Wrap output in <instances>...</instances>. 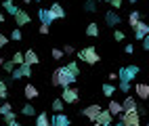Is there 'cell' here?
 I'll use <instances>...</instances> for the list:
<instances>
[{"instance_id":"49","label":"cell","mask_w":149,"mask_h":126,"mask_svg":"<svg viewBox=\"0 0 149 126\" xmlns=\"http://www.w3.org/2000/svg\"><path fill=\"white\" fill-rule=\"evenodd\" d=\"M36 2H42V0H36Z\"/></svg>"},{"instance_id":"10","label":"cell","mask_w":149,"mask_h":126,"mask_svg":"<svg viewBox=\"0 0 149 126\" xmlns=\"http://www.w3.org/2000/svg\"><path fill=\"white\" fill-rule=\"evenodd\" d=\"M134 93L139 99H149V84H145V82L134 84Z\"/></svg>"},{"instance_id":"39","label":"cell","mask_w":149,"mask_h":126,"mask_svg":"<svg viewBox=\"0 0 149 126\" xmlns=\"http://www.w3.org/2000/svg\"><path fill=\"white\" fill-rule=\"evenodd\" d=\"M8 44V36H4V34H0V48H4Z\"/></svg>"},{"instance_id":"34","label":"cell","mask_w":149,"mask_h":126,"mask_svg":"<svg viewBox=\"0 0 149 126\" xmlns=\"http://www.w3.org/2000/svg\"><path fill=\"white\" fill-rule=\"evenodd\" d=\"M8 111H13V107H11V103H2V105H0V116H4V113H8Z\"/></svg>"},{"instance_id":"44","label":"cell","mask_w":149,"mask_h":126,"mask_svg":"<svg viewBox=\"0 0 149 126\" xmlns=\"http://www.w3.org/2000/svg\"><path fill=\"white\" fill-rule=\"evenodd\" d=\"M4 19H6V17H4V13L0 11V23H4Z\"/></svg>"},{"instance_id":"50","label":"cell","mask_w":149,"mask_h":126,"mask_svg":"<svg viewBox=\"0 0 149 126\" xmlns=\"http://www.w3.org/2000/svg\"><path fill=\"white\" fill-rule=\"evenodd\" d=\"M147 120H149V118H147Z\"/></svg>"},{"instance_id":"42","label":"cell","mask_w":149,"mask_h":126,"mask_svg":"<svg viewBox=\"0 0 149 126\" xmlns=\"http://www.w3.org/2000/svg\"><path fill=\"white\" fill-rule=\"evenodd\" d=\"M107 78H109V80H111V82H113V80H120V76H118L116 72H111V74H109V76H107Z\"/></svg>"},{"instance_id":"4","label":"cell","mask_w":149,"mask_h":126,"mask_svg":"<svg viewBox=\"0 0 149 126\" xmlns=\"http://www.w3.org/2000/svg\"><path fill=\"white\" fill-rule=\"evenodd\" d=\"M136 74H139V65H124V67L118 70V76H120V80H124V82L134 80Z\"/></svg>"},{"instance_id":"16","label":"cell","mask_w":149,"mask_h":126,"mask_svg":"<svg viewBox=\"0 0 149 126\" xmlns=\"http://www.w3.org/2000/svg\"><path fill=\"white\" fill-rule=\"evenodd\" d=\"M2 8H4V11H6L8 15H13V17H15V13L19 11V8H17V4L13 2V0H4V2H2Z\"/></svg>"},{"instance_id":"5","label":"cell","mask_w":149,"mask_h":126,"mask_svg":"<svg viewBox=\"0 0 149 126\" xmlns=\"http://www.w3.org/2000/svg\"><path fill=\"white\" fill-rule=\"evenodd\" d=\"M78 97H80L78 88H74L72 84H69V86H63V90H61V99H63L65 103H78Z\"/></svg>"},{"instance_id":"41","label":"cell","mask_w":149,"mask_h":126,"mask_svg":"<svg viewBox=\"0 0 149 126\" xmlns=\"http://www.w3.org/2000/svg\"><path fill=\"white\" fill-rule=\"evenodd\" d=\"M109 4H111L113 8H120V6H122V0H111V2H109Z\"/></svg>"},{"instance_id":"21","label":"cell","mask_w":149,"mask_h":126,"mask_svg":"<svg viewBox=\"0 0 149 126\" xmlns=\"http://www.w3.org/2000/svg\"><path fill=\"white\" fill-rule=\"evenodd\" d=\"M2 122H4V124H8V126H19V124H17V116H15L13 111L4 113V116H2Z\"/></svg>"},{"instance_id":"37","label":"cell","mask_w":149,"mask_h":126,"mask_svg":"<svg viewBox=\"0 0 149 126\" xmlns=\"http://www.w3.org/2000/svg\"><path fill=\"white\" fill-rule=\"evenodd\" d=\"M120 90H122V93H128V90H130V82L120 80Z\"/></svg>"},{"instance_id":"38","label":"cell","mask_w":149,"mask_h":126,"mask_svg":"<svg viewBox=\"0 0 149 126\" xmlns=\"http://www.w3.org/2000/svg\"><path fill=\"white\" fill-rule=\"evenodd\" d=\"M48 30H51V25H46V23H40V30H38V32H40L42 36H46V34H48Z\"/></svg>"},{"instance_id":"46","label":"cell","mask_w":149,"mask_h":126,"mask_svg":"<svg viewBox=\"0 0 149 126\" xmlns=\"http://www.w3.org/2000/svg\"><path fill=\"white\" fill-rule=\"evenodd\" d=\"M23 2H25V4H29V2H32V0H23Z\"/></svg>"},{"instance_id":"13","label":"cell","mask_w":149,"mask_h":126,"mask_svg":"<svg viewBox=\"0 0 149 126\" xmlns=\"http://www.w3.org/2000/svg\"><path fill=\"white\" fill-rule=\"evenodd\" d=\"M120 21H122V19H120V15H118L116 11H107V13H105V23H107V25L116 27V25H120Z\"/></svg>"},{"instance_id":"2","label":"cell","mask_w":149,"mask_h":126,"mask_svg":"<svg viewBox=\"0 0 149 126\" xmlns=\"http://www.w3.org/2000/svg\"><path fill=\"white\" fill-rule=\"evenodd\" d=\"M120 124L122 126H139L141 124V111L139 109H126L120 113Z\"/></svg>"},{"instance_id":"19","label":"cell","mask_w":149,"mask_h":126,"mask_svg":"<svg viewBox=\"0 0 149 126\" xmlns=\"http://www.w3.org/2000/svg\"><path fill=\"white\" fill-rule=\"evenodd\" d=\"M23 95L27 97V99H36L38 97V88L34 84H25V88H23Z\"/></svg>"},{"instance_id":"25","label":"cell","mask_w":149,"mask_h":126,"mask_svg":"<svg viewBox=\"0 0 149 126\" xmlns=\"http://www.w3.org/2000/svg\"><path fill=\"white\" fill-rule=\"evenodd\" d=\"M51 107H53L55 111H63V107H65V101L61 99V97H59V99H55V101L51 103Z\"/></svg>"},{"instance_id":"9","label":"cell","mask_w":149,"mask_h":126,"mask_svg":"<svg viewBox=\"0 0 149 126\" xmlns=\"http://www.w3.org/2000/svg\"><path fill=\"white\" fill-rule=\"evenodd\" d=\"M111 120H113V113L109 111V109H101V113H99V118H97L95 122L101 124V126H109V124H111Z\"/></svg>"},{"instance_id":"26","label":"cell","mask_w":149,"mask_h":126,"mask_svg":"<svg viewBox=\"0 0 149 126\" xmlns=\"http://www.w3.org/2000/svg\"><path fill=\"white\" fill-rule=\"evenodd\" d=\"M48 113H38V118H36V124L38 126H48Z\"/></svg>"},{"instance_id":"47","label":"cell","mask_w":149,"mask_h":126,"mask_svg":"<svg viewBox=\"0 0 149 126\" xmlns=\"http://www.w3.org/2000/svg\"><path fill=\"white\" fill-rule=\"evenodd\" d=\"M130 2H139V0H130Z\"/></svg>"},{"instance_id":"6","label":"cell","mask_w":149,"mask_h":126,"mask_svg":"<svg viewBox=\"0 0 149 126\" xmlns=\"http://www.w3.org/2000/svg\"><path fill=\"white\" fill-rule=\"evenodd\" d=\"M27 76H32V65H27V63L17 65L15 70L11 72V78L13 80H21V78H27Z\"/></svg>"},{"instance_id":"3","label":"cell","mask_w":149,"mask_h":126,"mask_svg":"<svg viewBox=\"0 0 149 126\" xmlns=\"http://www.w3.org/2000/svg\"><path fill=\"white\" fill-rule=\"evenodd\" d=\"M76 57H78V59H82L84 63H88V65H95V63H99V59H101L95 46H86V48H82V51H78Z\"/></svg>"},{"instance_id":"18","label":"cell","mask_w":149,"mask_h":126,"mask_svg":"<svg viewBox=\"0 0 149 126\" xmlns=\"http://www.w3.org/2000/svg\"><path fill=\"white\" fill-rule=\"evenodd\" d=\"M38 61H40V59H38L36 51H32V48H29V51H25V63H27V65H36Z\"/></svg>"},{"instance_id":"40","label":"cell","mask_w":149,"mask_h":126,"mask_svg":"<svg viewBox=\"0 0 149 126\" xmlns=\"http://www.w3.org/2000/svg\"><path fill=\"white\" fill-rule=\"evenodd\" d=\"M143 48H145V51H149V34L143 38Z\"/></svg>"},{"instance_id":"45","label":"cell","mask_w":149,"mask_h":126,"mask_svg":"<svg viewBox=\"0 0 149 126\" xmlns=\"http://www.w3.org/2000/svg\"><path fill=\"white\" fill-rule=\"evenodd\" d=\"M2 63H4V57H0V65H2Z\"/></svg>"},{"instance_id":"14","label":"cell","mask_w":149,"mask_h":126,"mask_svg":"<svg viewBox=\"0 0 149 126\" xmlns=\"http://www.w3.org/2000/svg\"><path fill=\"white\" fill-rule=\"evenodd\" d=\"M51 124H55V126H67L69 124V118L63 116L61 111H55V116L51 118Z\"/></svg>"},{"instance_id":"48","label":"cell","mask_w":149,"mask_h":126,"mask_svg":"<svg viewBox=\"0 0 149 126\" xmlns=\"http://www.w3.org/2000/svg\"><path fill=\"white\" fill-rule=\"evenodd\" d=\"M0 122H2V116H0Z\"/></svg>"},{"instance_id":"20","label":"cell","mask_w":149,"mask_h":126,"mask_svg":"<svg viewBox=\"0 0 149 126\" xmlns=\"http://www.w3.org/2000/svg\"><path fill=\"white\" fill-rule=\"evenodd\" d=\"M128 23H130V27L134 30V27L141 23V13H139V11H132V13H130V17H128Z\"/></svg>"},{"instance_id":"27","label":"cell","mask_w":149,"mask_h":126,"mask_svg":"<svg viewBox=\"0 0 149 126\" xmlns=\"http://www.w3.org/2000/svg\"><path fill=\"white\" fill-rule=\"evenodd\" d=\"M21 113H23V116H34V113H36V107H34L32 103H25L23 109H21Z\"/></svg>"},{"instance_id":"31","label":"cell","mask_w":149,"mask_h":126,"mask_svg":"<svg viewBox=\"0 0 149 126\" xmlns=\"http://www.w3.org/2000/svg\"><path fill=\"white\" fill-rule=\"evenodd\" d=\"M6 95H8L6 82H4V80H0V99H6Z\"/></svg>"},{"instance_id":"35","label":"cell","mask_w":149,"mask_h":126,"mask_svg":"<svg viewBox=\"0 0 149 126\" xmlns=\"http://www.w3.org/2000/svg\"><path fill=\"white\" fill-rule=\"evenodd\" d=\"M63 53H65V55H76V48H74L72 44H65V46H63Z\"/></svg>"},{"instance_id":"32","label":"cell","mask_w":149,"mask_h":126,"mask_svg":"<svg viewBox=\"0 0 149 126\" xmlns=\"http://www.w3.org/2000/svg\"><path fill=\"white\" fill-rule=\"evenodd\" d=\"M11 38H13V40H21V38H23V32L21 30H19V25L15 27V30L11 32Z\"/></svg>"},{"instance_id":"30","label":"cell","mask_w":149,"mask_h":126,"mask_svg":"<svg viewBox=\"0 0 149 126\" xmlns=\"http://www.w3.org/2000/svg\"><path fill=\"white\" fill-rule=\"evenodd\" d=\"M63 51H61V48H53V51H51V57H53V59L55 61H59V59H63Z\"/></svg>"},{"instance_id":"33","label":"cell","mask_w":149,"mask_h":126,"mask_svg":"<svg viewBox=\"0 0 149 126\" xmlns=\"http://www.w3.org/2000/svg\"><path fill=\"white\" fill-rule=\"evenodd\" d=\"M2 67H4V72H8V74H11V72L15 70L17 65H15V61L11 59V61H4V63H2Z\"/></svg>"},{"instance_id":"11","label":"cell","mask_w":149,"mask_h":126,"mask_svg":"<svg viewBox=\"0 0 149 126\" xmlns=\"http://www.w3.org/2000/svg\"><path fill=\"white\" fill-rule=\"evenodd\" d=\"M149 34V23H145V21H141L136 27H134V38L136 40H143V38Z\"/></svg>"},{"instance_id":"28","label":"cell","mask_w":149,"mask_h":126,"mask_svg":"<svg viewBox=\"0 0 149 126\" xmlns=\"http://www.w3.org/2000/svg\"><path fill=\"white\" fill-rule=\"evenodd\" d=\"M84 8H86V13H95L97 11V2H95V0H86Z\"/></svg>"},{"instance_id":"24","label":"cell","mask_w":149,"mask_h":126,"mask_svg":"<svg viewBox=\"0 0 149 126\" xmlns=\"http://www.w3.org/2000/svg\"><path fill=\"white\" fill-rule=\"evenodd\" d=\"M101 90H103V95H105V97H113V93H116V86L107 82V84H103V86H101Z\"/></svg>"},{"instance_id":"43","label":"cell","mask_w":149,"mask_h":126,"mask_svg":"<svg viewBox=\"0 0 149 126\" xmlns=\"http://www.w3.org/2000/svg\"><path fill=\"white\" fill-rule=\"evenodd\" d=\"M124 51H126L128 55H132V53H134V46H132V44H126V48H124Z\"/></svg>"},{"instance_id":"36","label":"cell","mask_w":149,"mask_h":126,"mask_svg":"<svg viewBox=\"0 0 149 126\" xmlns=\"http://www.w3.org/2000/svg\"><path fill=\"white\" fill-rule=\"evenodd\" d=\"M113 38H116V40H124L126 34H124L122 30H113Z\"/></svg>"},{"instance_id":"29","label":"cell","mask_w":149,"mask_h":126,"mask_svg":"<svg viewBox=\"0 0 149 126\" xmlns=\"http://www.w3.org/2000/svg\"><path fill=\"white\" fill-rule=\"evenodd\" d=\"M13 61H15V65L25 63V53H15V55H13Z\"/></svg>"},{"instance_id":"1","label":"cell","mask_w":149,"mask_h":126,"mask_svg":"<svg viewBox=\"0 0 149 126\" xmlns=\"http://www.w3.org/2000/svg\"><path fill=\"white\" fill-rule=\"evenodd\" d=\"M80 76V70H78V63H67V65H63V67H57V70L53 72V76H51V84L53 86H69V84H74L76 82V78Z\"/></svg>"},{"instance_id":"12","label":"cell","mask_w":149,"mask_h":126,"mask_svg":"<svg viewBox=\"0 0 149 126\" xmlns=\"http://www.w3.org/2000/svg\"><path fill=\"white\" fill-rule=\"evenodd\" d=\"M38 17H40V23H46V25H51L55 21L51 8H40V11H38Z\"/></svg>"},{"instance_id":"15","label":"cell","mask_w":149,"mask_h":126,"mask_svg":"<svg viewBox=\"0 0 149 126\" xmlns=\"http://www.w3.org/2000/svg\"><path fill=\"white\" fill-rule=\"evenodd\" d=\"M51 13H53L55 19H63L65 17V8L59 4V2H55V4H51Z\"/></svg>"},{"instance_id":"8","label":"cell","mask_w":149,"mask_h":126,"mask_svg":"<svg viewBox=\"0 0 149 126\" xmlns=\"http://www.w3.org/2000/svg\"><path fill=\"white\" fill-rule=\"evenodd\" d=\"M29 21H32V17H29V13L27 11H23V8H19V11L15 13V25H27Z\"/></svg>"},{"instance_id":"7","label":"cell","mask_w":149,"mask_h":126,"mask_svg":"<svg viewBox=\"0 0 149 126\" xmlns=\"http://www.w3.org/2000/svg\"><path fill=\"white\" fill-rule=\"evenodd\" d=\"M101 109H103L101 105H97V103H95V105H88L86 109H82V113H84V118H88V120H93V122H95V120L99 118V113H101Z\"/></svg>"},{"instance_id":"17","label":"cell","mask_w":149,"mask_h":126,"mask_svg":"<svg viewBox=\"0 0 149 126\" xmlns=\"http://www.w3.org/2000/svg\"><path fill=\"white\" fill-rule=\"evenodd\" d=\"M109 111H111L113 116H120V113L124 111V105H122V103H118V101H113V99H111V101H109Z\"/></svg>"},{"instance_id":"22","label":"cell","mask_w":149,"mask_h":126,"mask_svg":"<svg viewBox=\"0 0 149 126\" xmlns=\"http://www.w3.org/2000/svg\"><path fill=\"white\" fill-rule=\"evenodd\" d=\"M122 105H124V111H126V109H139V105H136V101H134V97H126V99L122 101Z\"/></svg>"},{"instance_id":"23","label":"cell","mask_w":149,"mask_h":126,"mask_svg":"<svg viewBox=\"0 0 149 126\" xmlns=\"http://www.w3.org/2000/svg\"><path fill=\"white\" fill-rule=\"evenodd\" d=\"M86 36H91V38L99 36V25H97V23H88V25H86Z\"/></svg>"}]
</instances>
